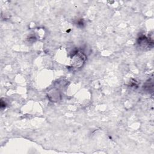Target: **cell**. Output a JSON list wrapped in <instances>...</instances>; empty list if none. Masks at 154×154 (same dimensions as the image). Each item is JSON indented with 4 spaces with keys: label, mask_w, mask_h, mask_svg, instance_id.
Here are the masks:
<instances>
[{
    "label": "cell",
    "mask_w": 154,
    "mask_h": 154,
    "mask_svg": "<svg viewBox=\"0 0 154 154\" xmlns=\"http://www.w3.org/2000/svg\"><path fill=\"white\" fill-rule=\"evenodd\" d=\"M86 59L85 55L81 52H77L72 58L71 66L73 68H79L85 62Z\"/></svg>",
    "instance_id": "6da1fadb"
}]
</instances>
